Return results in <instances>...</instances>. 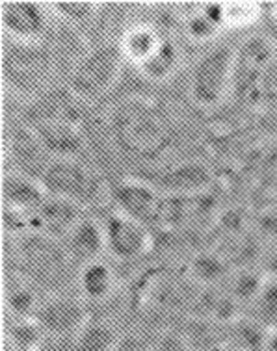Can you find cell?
Returning a JSON list of instances; mask_svg holds the SVG:
<instances>
[{"mask_svg":"<svg viewBox=\"0 0 277 351\" xmlns=\"http://www.w3.org/2000/svg\"><path fill=\"white\" fill-rule=\"evenodd\" d=\"M52 62L39 45H23L2 58V78L21 95H38L51 82Z\"/></svg>","mask_w":277,"mask_h":351,"instance_id":"6","label":"cell"},{"mask_svg":"<svg viewBox=\"0 0 277 351\" xmlns=\"http://www.w3.org/2000/svg\"><path fill=\"white\" fill-rule=\"evenodd\" d=\"M188 271L193 281L200 282L201 287L210 288L226 281L227 275L231 274V264L218 251H205L193 256L188 264Z\"/></svg>","mask_w":277,"mask_h":351,"instance_id":"19","label":"cell"},{"mask_svg":"<svg viewBox=\"0 0 277 351\" xmlns=\"http://www.w3.org/2000/svg\"><path fill=\"white\" fill-rule=\"evenodd\" d=\"M41 184L54 197L84 206L103 197L104 184L93 169L78 160H52L43 171Z\"/></svg>","mask_w":277,"mask_h":351,"instance_id":"5","label":"cell"},{"mask_svg":"<svg viewBox=\"0 0 277 351\" xmlns=\"http://www.w3.org/2000/svg\"><path fill=\"white\" fill-rule=\"evenodd\" d=\"M231 97L250 110L277 101V47L270 38L252 36L234 51Z\"/></svg>","mask_w":277,"mask_h":351,"instance_id":"1","label":"cell"},{"mask_svg":"<svg viewBox=\"0 0 277 351\" xmlns=\"http://www.w3.org/2000/svg\"><path fill=\"white\" fill-rule=\"evenodd\" d=\"M45 331L39 327V324L34 318L17 319V324L10 329L8 339L17 351H38V348L43 342Z\"/></svg>","mask_w":277,"mask_h":351,"instance_id":"29","label":"cell"},{"mask_svg":"<svg viewBox=\"0 0 277 351\" xmlns=\"http://www.w3.org/2000/svg\"><path fill=\"white\" fill-rule=\"evenodd\" d=\"M112 195L121 214L143 225L158 223L164 199L151 184L140 180H123L114 188Z\"/></svg>","mask_w":277,"mask_h":351,"instance_id":"12","label":"cell"},{"mask_svg":"<svg viewBox=\"0 0 277 351\" xmlns=\"http://www.w3.org/2000/svg\"><path fill=\"white\" fill-rule=\"evenodd\" d=\"M181 65V52L171 39H164L160 47L153 52V56L147 62H143L136 69L151 82H164L175 75V71Z\"/></svg>","mask_w":277,"mask_h":351,"instance_id":"20","label":"cell"},{"mask_svg":"<svg viewBox=\"0 0 277 351\" xmlns=\"http://www.w3.org/2000/svg\"><path fill=\"white\" fill-rule=\"evenodd\" d=\"M272 19H274V23L277 25V4L274 6V12H272Z\"/></svg>","mask_w":277,"mask_h":351,"instance_id":"35","label":"cell"},{"mask_svg":"<svg viewBox=\"0 0 277 351\" xmlns=\"http://www.w3.org/2000/svg\"><path fill=\"white\" fill-rule=\"evenodd\" d=\"M255 306L253 318L258 319L261 324H265L270 329L277 327V279H268L266 277L265 285L261 288V292L252 303Z\"/></svg>","mask_w":277,"mask_h":351,"instance_id":"28","label":"cell"},{"mask_svg":"<svg viewBox=\"0 0 277 351\" xmlns=\"http://www.w3.org/2000/svg\"><path fill=\"white\" fill-rule=\"evenodd\" d=\"M112 132L117 145L136 158H153L169 140L168 119L143 99H130L114 110Z\"/></svg>","mask_w":277,"mask_h":351,"instance_id":"2","label":"cell"},{"mask_svg":"<svg viewBox=\"0 0 277 351\" xmlns=\"http://www.w3.org/2000/svg\"><path fill=\"white\" fill-rule=\"evenodd\" d=\"M49 193L38 180L26 177L23 173H8L2 177V201L4 208L21 214H32L43 203Z\"/></svg>","mask_w":277,"mask_h":351,"instance_id":"15","label":"cell"},{"mask_svg":"<svg viewBox=\"0 0 277 351\" xmlns=\"http://www.w3.org/2000/svg\"><path fill=\"white\" fill-rule=\"evenodd\" d=\"M214 182V171L201 160H186L182 164L169 167L158 179L160 190L168 195H195L205 193Z\"/></svg>","mask_w":277,"mask_h":351,"instance_id":"14","label":"cell"},{"mask_svg":"<svg viewBox=\"0 0 277 351\" xmlns=\"http://www.w3.org/2000/svg\"><path fill=\"white\" fill-rule=\"evenodd\" d=\"M213 8L221 28L253 25L261 17V4L255 2H224L213 4Z\"/></svg>","mask_w":277,"mask_h":351,"instance_id":"23","label":"cell"},{"mask_svg":"<svg viewBox=\"0 0 277 351\" xmlns=\"http://www.w3.org/2000/svg\"><path fill=\"white\" fill-rule=\"evenodd\" d=\"M234 51L231 47H214L195 64L190 77V97L201 110L218 108L231 95Z\"/></svg>","mask_w":277,"mask_h":351,"instance_id":"4","label":"cell"},{"mask_svg":"<svg viewBox=\"0 0 277 351\" xmlns=\"http://www.w3.org/2000/svg\"><path fill=\"white\" fill-rule=\"evenodd\" d=\"M67 253L75 261L90 264L93 261H99V255L106 250V234L104 227L97 223L95 219L82 217L80 223L71 230V234L67 237Z\"/></svg>","mask_w":277,"mask_h":351,"instance_id":"16","label":"cell"},{"mask_svg":"<svg viewBox=\"0 0 277 351\" xmlns=\"http://www.w3.org/2000/svg\"><path fill=\"white\" fill-rule=\"evenodd\" d=\"M28 229L49 238H67L82 219V206L65 199L47 195L38 208L28 214Z\"/></svg>","mask_w":277,"mask_h":351,"instance_id":"11","label":"cell"},{"mask_svg":"<svg viewBox=\"0 0 277 351\" xmlns=\"http://www.w3.org/2000/svg\"><path fill=\"white\" fill-rule=\"evenodd\" d=\"M205 193L169 195L168 199H164L158 223L169 229H186V227H201L213 221L214 201L206 197Z\"/></svg>","mask_w":277,"mask_h":351,"instance_id":"13","label":"cell"},{"mask_svg":"<svg viewBox=\"0 0 277 351\" xmlns=\"http://www.w3.org/2000/svg\"><path fill=\"white\" fill-rule=\"evenodd\" d=\"M2 30L23 45H39L49 30L45 12L38 2L12 0L2 2Z\"/></svg>","mask_w":277,"mask_h":351,"instance_id":"10","label":"cell"},{"mask_svg":"<svg viewBox=\"0 0 277 351\" xmlns=\"http://www.w3.org/2000/svg\"><path fill=\"white\" fill-rule=\"evenodd\" d=\"M265 351H277V329H272L268 335V342H266Z\"/></svg>","mask_w":277,"mask_h":351,"instance_id":"34","label":"cell"},{"mask_svg":"<svg viewBox=\"0 0 277 351\" xmlns=\"http://www.w3.org/2000/svg\"><path fill=\"white\" fill-rule=\"evenodd\" d=\"M184 30L192 41H197V43L210 41L221 30V26L214 15L213 4H206L203 6V10H195L190 13L184 21Z\"/></svg>","mask_w":277,"mask_h":351,"instance_id":"25","label":"cell"},{"mask_svg":"<svg viewBox=\"0 0 277 351\" xmlns=\"http://www.w3.org/2000/svg\"><path fill=\"white\" fill-rule=\"evenodd\" d=\"M257 229L277 243V212H265L257 219Z\"/></svg>","mask_w":277,"mask_h":351,"instance_id":"32","label":"cell"},{"mask_svg":"<svg viewBox=\"0 0 277 351\" xmlns=\"http://www.w3.org/2000/svg\"><path fill=\"white\" fill-rule=\"evenodd\" d=\"M155 351H193L184 335L177 332H164L160 340L155 344Z\"/></svg>","mask_w":277,"mask_h":351,"instance_id":"31","label":"cell"},{"mask_svg":"<svg viewBox=\"0 0 277 351\" xmlns=\"http://www.w3.org/2000/svg\"><path fill=\"white\" fill-rule=\"evenodd\" d=\"M227 331L239 351H265L270 327L261 324L255 318H237L227 324Z\"/></svg>","mask_w":277,"mask_h":351,"instance_id":"21","label":"cell"},{"mask_svg":"<svg viewBox=\"0 0 277 351\" xmlns=\"http://www.w3.org/2000/svg\"><path fill=\"white\" fill-rule=\"evenodd\" d=\"M52 13H56L60 19L69 23L73 26L88 25L95 19L97 2H88V0H64V2H51L49 4Z\"/></svg>","mask_w":277,"mask_h":351,"instance_id":"27","label":"cell"},{"mask_svg":"<svg viewBox=\"0 0 277 351\" xmlns=\"http://www.w3.org/2000/svg\"><path fill=\"white\" fill-rule=\"evenodd\" d=\"M32 136L52 160H78L86 147L84 136L77 125L62 117H45L38 121L32 127Z\"/></svg>","mask_w":277,"mask_h":351,"instance_id":"9","label":"cell"},{"mask_svg":"<svg viewBox=\"0 0 277 351\" xmlns=\"http://www.w3.org/2000/svg\"><path fill=\"white\" fill-rule=\"evenodd\" d=\"M123 52L119 45H99L80 58L71 73L69 88L80 101H97L121 75Z\"/></svg>","mask_w":277,"mask_h":351,"instance_id":"3","label":"cell"},{"mask_svg":"<svg viewBox=\"0 0 277 351\" xmlns=\"http://www.w3.org/2000/svg\"><path fill=\"white\" fill-rule=\"evenodd\" d=\"M4 301H6L8 311L17 319L34 318L36 313H38L39 305H41V301L38 300L34 288L25 285V282H17V285L8 287Z\"/></svg>","mask_w":277,"mask_h":351,"instance_id":"24","label":"cell"},{"mask_svg":"<svg viewBox=\"0 0 277 351\" xmlns=\"http://www.w3.org/2000/svg\"><path fill=\"white\" fill-rule=\"evenodd\" d=\"M266 275L261 269L240 268V271L231 279L229 292L239 303H253L265 285Z\"/></svg>","mask_w":277,"mask_h":351,"instance_id":"26","label":"cell"},{"mask_svg":"<svg viewBox=\"0 0 277 351\" xmlns=\"http://www.w3.org/2000/svg\"><path fill=\"white\" fill-rule=\"evenodd\" d=\"M119 332L104 319H90L77 335L75 351H114Z\"/></svg>","mask_w":277,"mask_h":351,"instance_id":"22","label":"cell"},{"mask_svg":"<svg viewBox=\"0 0 277 351\" xmlns=\"http://www.w3.org/2000/svg\"><path fill=\"white\" fill-rule=\"evenodd\" d=\"M39 327L51 337H77L82 327L90 322L84 303L71 295H51L41 301L34 316Z\"/></svg>","mask_w":277,"mask_h":351,"instance_id":"7","label":"cell"},{"mask_svg":"<svg viewBox=\"0 0 277 351\" xmlns=\"http://www.w3.org/2000/svg\"><path fill=\"white\" fill-rule=\"evenodd\" d=\"M78 288H80L82 295L90 301L108 300L116 288L114 269L101 261L84 264L78 275Z\"/></svg>","mask_w":277,"mask_h":351,"instance_id":"18","label":"cell"},{"mask_svg":"<svg viewBox=\"0 0 277 351\" xmlns=\"http://www.w3.org/2000/svg\"><path fill=\"white\" fill-rule=\"evenodd\" d=\"M114 351H155V346L149 340H145L142 335L138 332H129V335H121L117 340Z\"/></svg>","mask_w":277,"mask_h":351,"instance_id":"30","label":"cell"},{"mask_svg":"<svg viewBox=\"0 0 277 351\" xmlns=\"http://www.w3.org/2000/svg\"><path fill=\"white\" fill-rule=\"evenodd\" d=\"M276 329H277V327H276Z\"/></svg>","mask_w":277,"mask_h":351,"instance_id":"36","label":"cell"},{"mask_svg":"<svg viewBox=\"0 0 277 351\" xmlns=\"http://www.w3.org/2000/svg\"><path fill=\"white\" fill-rule=\"evenodd\" d=\"M164 39L166 36L158 32L155 26L140 23V25L129 26L117 45L121 49L125 60H129L130 64L140 67L143 62H147L149 58L153 56V52L160 47Z\"/></svg>","mask_w":277,"mask_h":351,"instance_id":"17","label":"cell"},{"mask_svg":"<svg viewBox=\"0 0 277 351\" xmlns=\"http://www.w3.org/2000/svg\"><path fill=\"white\" fill-rule=\"evenodd\" d=\"M106 234V251L121 262L140 258L151 250L153 238L145 229V225L125 216L121 212L110 214L104 223Z\"/></svg>","mask_w":277,"mask_h":351,"instance_id":"8","label":"cell"},{"mask_svg":"<svg viewBox=\"0 0 277 351\" xmlns=\"http://www.w3.org/2000/svg\"><path fill=\"white\" fill-rule=\"evenodd\" d=\"M263 274L268 277V279H277V247L268 253V255L263 258Z\"/></svg>","mask_w":277,"mask_h":351,"instance_id":"33","label":"cell"}]
</instances>
